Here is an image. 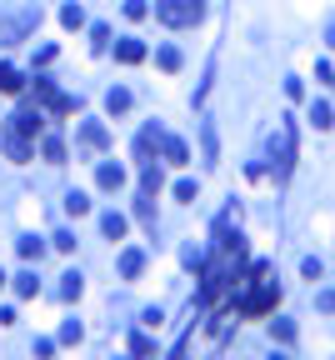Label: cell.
<instances>
[{"label":"cell","mask_w":335,"mask_h":360,"mask_svg":"<svg viewBox=\"0 0 335 360\" xmlns=\"http://www.w3.org/2000/svg\"><path fill=\"white\" fill-rule=\"evenodd\" d=\"M155 15L165 20V26H195V20L205 15V6H200V0H160Z\"/></svg>","instance_id":"6da1fadb"},{"label":"cell","mask_w":335,"mask_h":360,"mask_svg":"<svg viewBox=\"0 0 335 360\" xmlns=\"http://www.w3.org/2000/svg\"><path fill=\"white\" fill-rule=\"evenodd\" d=\"M10 131H15L10 140H30V135L40 131V111H15V115H10Z\"/></svg>","instance_id":"7a4b0ae2"},{"label":"cell","mask_w":335,"mask_h":360,"mask_svg":"<svg viewBox=\"0 0 335 360\" xmlns=\"http://www.w3.org/2000/svg\"><path fill=\"white\" fill-rule=\"evenodd\" d=\"M80 145H90V151H106V145H111V131H106L100 120H86V125H80Z\"/></svg>","instance_id":"3957f363"},{"label":"cell","mask_w":335,"mask_h":360,"mask_svg":"<svg viewBox=\"0 0 335 360\" xmlns=\"http://www.w3.org/2000/svg\"><path fill=\"white\" fill-rule=\"evenodd\" d=\"M95 180H100V190H120V185H125V171H120V165H111V160H106V165H100V171H95Z\"/></svg>","instance_id":"277c9868"},{"label":"cell","mask_w":335,"mask_h":360,"mask_svg":"<svg viewBox=\"0 0 335 360\" xmlns=\"http://www.w3.org/2000/svg\"><path fill=\"white\" fill-rule=\"evenodd\" d=\"M115 55L125 60V66H135V60H145V46H140V40H120V46H115Z\"/></svg>","instance_id":"5b68a950"},{"label":"cell","mask_w":335,"mask_h":360,"mask_svg":"<svg viewBox=\"0 0 335 360\" xmlns=\"http://www.w3.org/2000/svg\"><path fill=\"white\" fill-rule=\"evenodd\" d=\"M100 230H106L111 240H120V236H125V216H120V210H111V216H100Z\"/></svg>","instance_id":"8992f818"},{"label":"cell","mask_w":335,"mask_h":360,"mask_svg":"<svg viewBox=\"0 0 335 360\" xmlns=\"http://www.w3.org/2000/svg\"><path fill=\"white\" fill-rule=\"evenodd\" d=\"M140 265H145L140 250H125V256H120V275H125V281H131V275H140Z\"/></svg>","instance_id":"52a82bcc"},{"label":"cell","mask_w":335,"mask_h":360,"mask_svg":"<svg viewBox=\"0 0 335 360\" xmlns=\"http://www.w3.org/2000/svg\"><path fill=\"white\" fill-rule=\"evenodd\" d=\"M160 145H165V160H171V165H185V155H191V151H185V140H175V135L160 140Z\"/></svg>","instance_id":"ba28073f"},{"label":"cell","mask_w":335,"mask_h":360,"mask_svg":"<svg viewBox=\"0 0 335 360\" xmlns=\"http://www.w3.org/2000/svg\"><path fill=\"white\" fill-rule=\"evenodd\" d=\"M15 91H20V70L0 66V95H15Z\"/></svg>","instance_id":"9c48e42d"},{"label":"cell","mask_w":335,"mask_h":360,"mask_svg":"<svg viewBox=\"0 0 335 360\" xmlns=\"http://www.w3.org/2000/svg\"><path fill=\"white\" fill-rule=\"evenodd\" d=\"M106 111H111V115L131 111V91H111V95H106Z\"/></svg>","instance_id":"30bf717a"},{"label":"cell","mask_w":335,"mask_h":360,"mask_svg":"<svg viewBox=\"0 0 335 360\" xmlns=\"http://www.w3.org/2000/svg\"><path fill=\"white\" fill-rule=\"evenodd\" d=\"M310 120H316V131H325V125H335V111L330 105H310Z\"/></svg>","instance_id":"8fae6325"},{"label":"cell","mask_w":335,"mask_h":360,"mask_svg":"<svg viewBox=\"0 0 335 360\" xmlns=\"http://www.w3.org/2000/svg\"><path fill=\"white\" fill-rule=\"evenodd\" d=\"M60 26H70V30H80V26H86V15H80V6H66V10H60Z\"/></svg>","instance_id":"7c38bea8"},{"label":"cell","mask_w":335,"mask_h":360,"mask_svg":"<svg viewBox=\"0 0 335 360\" xmlns=\"http://www.w3.org/2000/svg\"><path fill=\"white\" fill-rule=\"evenodd\" d=\"M15 290H20V295H26V301H30V295L40 290V281H35V275H30V270H26V275H15Z\"/></svg>","instance_id":"4fadbf2b"},{"label":"cell","mask_w":335,"mask_h":360,"mask_svg":"<svg viewBox=\"0 0 335 360\" xmlns=\"http://www.w3.org/2000/svg\"><path fill=\"white\" fill-rule=\"evenodd\" d=\"M131 350H135V360H151L155 355V345L145 341V335H131Z\"/></svg>","instance_id":"5bb4252c"},{"label":"cell","mask_w":335,"mask_h":360,"mask_svg":"<svg viewBox=\"0 0 335 360\" xmlns=\"http://www.w3.org/2000/svg\"><path fill=\"white\" fill-rule=\"evenodd\" d=\"M270 335H276V341H285V345H290V341H296V325H290V321H276V325H270Z\"/></svg>","instance_id":"9a60e30c"},{"label":"cell","mask_w":335,"mask_h":360,"mask_svg":"<svg viewBox=\"0 0 335 360\" xmlns=\"http://www.w3.org/2000/svg\"><path fill=\"white\" fill-rule=\"evenodd\" d=\"M66 210H70V216H86V210H90V200L75 190V196H66Z\"/></svg>","instance_id":"2e32d148"},{"label":"cell","mask_w":335,"mask_h":360,"mask_svg":"<svg viewBox=\"0 0 335 360\" xmlns=\"http://www.w3.org/2000/svg\"><path fill=\"white\" fill-rule=\"evenodd\" d=\"M300 275H305V281H320V275H325V265H320L316 256H310V260H300Z\"/></svg>","instance_id":"e0dca14e"},{"label":"cell","mask_w":335,"mask_h":360,"mask_svg":"<svg viewBox=\"0 0 335 360\" xmlns=\"http://www.w3.org/2000/svg\"><path fill=\"white\" fill-rule=\"evenodd\" d=\"M155 60H160V70H175V66H180V50H171V46H165Z\"/></svg>","instance_id":"ac0fdd59"},{"label":"cell","mask_w":335,"mask_h":360,"mask_svg":"<svg viewBox=\"0 0 335 360\" xmlns=\"http://www.w3.org/2000/svg\"><path fill=\"white\" fill-rule=\"evenodd\" d=\"M40 250H46V245H40L35 236H30V240H20V256H26V260H40Z\"/></svg>","instance_id":"d6986e66"},{"label":"cell","mask_w":335,"mask_h":360,"mask_svg":"<svg viewBox=\"0 0 335 360\" xmlns=\"http://www.w3.org/2000/svg\"><path fill=\"white\" fill-rule=\"evenodd\" d=\"M46 160H66V145H60V140H46Z\"/></svg>","instance_id":"ffe728a7"},{"label":"cell","mask_w":335,"mask_h":360,"mask_svg":"<svg viewBox=\"0 0 335 360\" xmlns=\"http://www.w3.org/2000/svg\"><path fill=\"white\" fill-rule=\"evenodd\" d=\"M60 295H66V301H75V295H80V275H66V290H60Z\"/></svg>","instance_id":"44dd1931"},{"label":"cell","mask_w":335,"mask_h":360,"mask_svg":"<svg viewBox=\"0 0 335 360\" xmlns=\"http://www.w3.org/2000/svg\"><path fill=\"white\" fill-rule=\"evenodd\" d=\"M316 305H320V310H335V290H320V295H316Z\"/></svg>","instance_id":"7402d4cb"},{"label":"cell","mask_w":335,"mask_h":360,"mask_svg":"<svg viewBox=\"0 0 335 360\" xmlns=\"http://www.w3.org/2000/svg\"><path fill=\"white\" fill-rule=\"evenodd\" d=\"M325 40H330V46H335V26H330V35H325Z\"/></svg>","instance_id":"603a6c76"},{"label":"cell","mask_w":335,"mask_h":360,"mask_svg":"<svg viewBox=\"0 0 335 360\" xmlns=\"http://www.w3.org/2000/svg\"><path fill=\"white\" fill-rule=\"evenodd\" d=\"M270 360H285V355H270Z\"/></svg>","instance_id":"cb8c5ba5"}]
</instances>
